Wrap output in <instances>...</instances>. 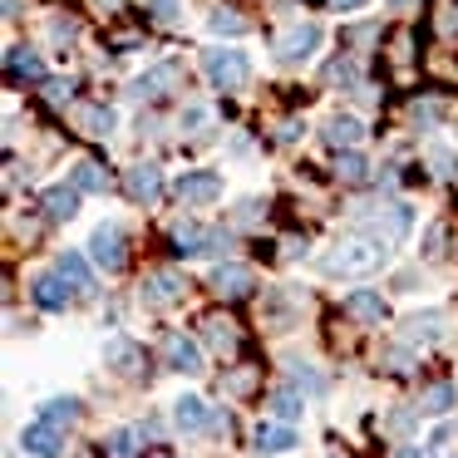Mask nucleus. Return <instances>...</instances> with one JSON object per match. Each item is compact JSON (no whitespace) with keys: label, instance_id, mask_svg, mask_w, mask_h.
I'll return each mask as SVG.
<instances>
[{"label":"nucleus","instance_id":"nucleus-23","mask_svg":"<svg viewBox=\"0 0 458 458\" xmlns=\"http://www.w3.org/2000/svg\"><path fill=\"white\" fill-rule=\"evenodd\" d=\"M40 419H50V424L70 428L74 419H80V399H70V394H60V399H45V404H40Z\"/></svg>","mask_w":458,"mask_h":458},{"label":"nucleus","instance_id":"nucleus-11","mask_svg":"<svg viewBox=\"0 0 458 458\" xmlns=\"http://www.w3.org/2000/svg\"><path fill=\"white\" fill-rule=\"evenodd\" d=\"M163 360H168V369H178V375H202V350L192 345L188 335L163 340Z\"/></svg>","mask_w":458,"mask_h":458},{"label":"nucleus","instance_id":"nucleus-16","mask_svg":"<svg viewBox=\"0 0 458 458\" xmlns=\"http://www.w3.org/2000/svg\"><path fill=\"white\" fill-rule=\"evenodd\" d=\"M182 296V276H173V271H153L148 281H143V301L148 306H168V301Z\"/></svg>","mask_w":458,"mask_h":458},{"label":"nucleus","instance_id":"nucleus-25","mask_svg":"<svg viewBox=\"0 0 458 458\" xmlns=\"http://www.w3.org/2000/svg\"><path fill=\"white\" fill-rule=\"evenodd\" d=\"M114 109H104V104H84L80 109V129L84 133H94V139H99V133H114Z\"/></svg>","mask_w":458,"mask_h":458},{"label":"nucleus","instance_id":"nucleus-26","mask_svg":"<svg viewBox=\"0 0 458 458\" xmlns=\"http://www.w3.org/2000/svg\"><path fill=\"white\" fill-rule=\"evenodd\" d=\"M301 409H306V399H301L291 385L271 389V414H276V419H286V424H291V419H301Z\"/></svg>","mask_w":458,"mask_h":458},{"label":"nucleus","instance_id":"nucleus-18","mask_svg":"<svg viewBox=\"0 0 458 458\" xmlns=\"http://www.w3.org/2000/svg\"><path fill=\"white\" fill-rule=\"evenodd\" d=\"M345 310L355 320H365V326H379V320H385V301L375 296V291H350L345 296Z\"/></svg>","mask_w":458,"mask_h":458},{"label":"nucleus","instance_id":"nucleus-14","mask_svg":"<svg viewBox=\"0 0 458 458\" xmlns=\"http://www.w3.org/2000/svg\"><path fill=\"white\" fill-rule=\"evenodd\" d=\"M173 424H178L182 434H202V428L212 424V409L202 404L198 394H182L178 404H173Z\"/></svg>","mask_w":458,"mask_h":458},{"label":"nucleus","instance_id":"nucleus-24","mask_svg":"<svg viewBox=\"0 0 458 458\" xmlns=\"http://www.w3.org/2000/svg\"><path fill=\"white\" fill-rule=\"evenodd\" d=\"M60 271L70 276L74 291H94V271H89V261H84L80 251H64V257H60Z\"/></svg>","mask_w":458,"mask_h":458},{"label":"nucleus","instance_id":"nucleus-31","mask_svg":"<svg viewBox=\"0 0 458 458\" xmlns=\"http://www.w3.org/2000/svg\"><path fill=\"white\" fill-rule=\"evenodd\" d=\"M438 119H444V104H438V99H419L414 104V123H419V129H434Z\"/></svg>","mask_w":458,"mask_h":458},{"label":"nucleus","instance_id":"nucleus-9","mask_svg":"<svg viewBox=\"0 0 458 458\" xmlns=\"http://www.w3.org/2000/svg\"><path fill=\"white\" fill-rule=\"evenodd\" d=\"M316 50H320V25H310V21L306 25H291V30L276 40V55H281V60H291V64L310 60Z\"/></svg>","mask_w":458,"mask_h":458},{"label":"nucleus","instance_id":"nucleus-21","mask_svg":"<svg viewBox=\"0 0 458 458\" xmlns=\"http://www.w3.org/2000/svg\"><path fill=\"white\" fill-rule=\"evenodd\" d=\"M438 330H444V316H438V310H424V316H409V320H404V335L419 340V345L438 340Z\"/></svg>","mask_w":458,"mask_h":458},{"label":"nucleus","instance_id":"nucleus-38","mask_svg":"<svg viewBox=\"0 0 458 458\" xmlns=\"http://www.w3.org/2000/svg\"><path fill=\"white\" fill-rule=\"evenodd\" d=\"M45 94H50L55 104H60V99H70V80H64V84H60V80H50V84H45Z\"/></svg>","mask_w":458,"mask_h":458},{"label":"nucleus","instance_id":"nucleus-28","mask_svg":"<svg viewBox=\"0 0 458 458\" xmlns=\"http://www.w3.org/2000/svg\"><path fill=\"white\" fill-rule=\"evenodd\" d=\"M139 434L143 428H114L109 434V458H133L139 454Z\"/></svg>","mask_w":458,"mask_h":458},{"label":"nucleus","instance_id":"nucleus-37","mask_svg":"<svg viewBox=\"0 0 458 458\" xmlns=\"http://www.w3.org/2000/svg\"><path fill=\"white\" fill-rule=\"evenodd\" d=\"M55 45H74V21H50Z\"/></svg>","mask_w":458,"mask_h":458},{"label":"nucleus","instance_id":"nucleus-30","mask_svg":"<svg viewBox=\"0 0 458 458\" xmlns=\"http://www.w3.org/2000/svg\"><path fill=\"white\" fill-rule=\"evenodd\" d=\"M335 168H340V178H350V182H360L365 178V158H360V153H335Z\"/></svg>","mask_w":458,"mask_h":458},{"label":"nucleus","instance_id":"nucleus-35","mask_svg":"<svg viewBox=\"0 0 458 458\" xmlns=\"http://www.w3.org/2000/svg\"><path fill=\"white\" fill-rule=\"evenodd\" d=\"M434 168H438V178H458V158L448 148H434Z\"/></svg>","mask_w":458,"mask_h":458},{"label":"nucleus","instance_id":"nucleus-5","mask_svg":"<svg viewBox=\"0 0 458 458\" xmlns=\"http://www.w3.org/2000/svg\"><path fill=\"white\" fill-rule=\"evenodd\" d=\"M21 448L30 458H60L64 454V428L50 424V419H35V424L21 428Z\"/></svg>","mask_w":458,"mask_h":458},{"label":"nucleus","instance_id":"nucleus-7","mask_svg":"<svg viewBox=\"0 0 458 458\" xmlns=\"http://www.w3.org/2000/svg\"><path fill=\"white\" fill-rule=\"evenodd\" d=\"M173 247L182 251V257H208V251H227V237H217V232H208L202 222H178L173 227Z\"/></svg>","mask_w":458,"mask_h":458},{"label":"nucleus","instance_id":"nucleus-4","mask_svg":"<svg viewBox=\"0 0 458 458\" xmlns=\"http://www.w3.org/2000/svg\"><path fill=\"white\" fill-rule=\"evenodd\" d=\"M173 192H178L188 208H208V202L222 198V178L212 168H192V173H182V178L173 182Z\"/></svg>","mask_w":458,"mask_h":458},{"label":"nucleus","instance_id":"nucleus-22","mask_svg":"<svg viewBox=\"0 0 458 458\" xmlns=\"http://www.w3.org/2000/svg\"><path fill=\"white\" fill-rule=\"evenodd\" d=\"M454 399H458L454 385H428L424 394H419V414H448V409H454Z\"/></svg>","mask_w":458,"mask_h":458},{"label":"nucleus","instance_id":"nucleus-29","mask_svg":"<svg viewBox=\"0 0 458 458\" xmlns=\"http://www.w3.org/2000/svg\"><path fill=\"white\" fill-rule=\"evenodd\" d=\"M70 182H74L80 192H104V173L94 168V163H74V168H70Z\"/></svg>","mask_w":458,"mask_h":458},{"label":"nucleus","instance_id":"nucleus-17","mask_svg":"<svg viewBox=\"0 0 458 458\" xmlns=\"http://www.w3.org/2000/svg\"><path fill=\"white\" fill-rule=\"evenodd\" d=\"M173 89V64H153L148 74L133 80V99H158V94Z\"/></svg>","mask_w":458,"mask_h":458},{"label":"nucleus","instance_id":"nucleus-15","mask_svg":"<svg viewBox=\"0 0 458 458\" xmlns=\"http://www.w3.org/2000/svg\"><path fill=\"white\" fill-rule=\"evenodd\" d=\"M80 198H84V192L74 188V182H55V188L45 192V212H50L55 222H70L74 212H80Z\"/></svg>","mask_w":458,"mask_h":458},{"label":"nucleus","instance_id":"nucleus-36","mask_svg":"<svg viewBox=\"0 0 458 458\" xmlns=\"http://www.w3.org/2000/svg\"><path fill=\"white\" fill-rule=\"evenodd\" d=\"M202 123H208V109H202V104H192V109L182 114V133H198Z\"/></svg>","mask_w":458,"mask_h":458},{"label":"nucleus","instance_id":"nucleus-40","mask_svg":"<svg viewBox=\"0 0 458 458\" xmlns=\"http://www.w3.org/2000/svg\"><path fill=\"white\" fill-rule=\"evenodd\" d=\"M389 458H428V454H424V448H419V444H399V448H394V454H389Z\"/></svg>","mask_w":458,"mask_h":458},{"label":"nucleus","instance_id":"nucleus-42","mask_svg":"<svg viewBox=\"0 0 458 458\" xmlns=\"http://www.w3.org/2000/svg\"><path fill=\"white\" fill-rule=\"evenodd\" d=\"M153 458H173V454H153Z\"/></svg>","mask_w":458,"mask_h":458},{"label":"nucleus","instance_id":"nucleus-39","mask_svg":"<svg viewBox=\"0 0 458 458\" xmlns=\"http://www.w3.org/2000/svg\"><path fill=\"white\" fill-rule=\"evenodd\" d=\"M330 5H335L340 15H355V11H365L369 0H330Z\"/></svg>","mask_w":458,"mask_h":458},{"label":"nucleus","instance_id":"nucleus-2","mask_svg":"<svg viewBox=\"0 0 458 458\" xmlns=\"http://www.w3.org/2000/svg\"><path fill=\"white\" fill-rule=\"evenodd\" d=\"M202 74H208L212 89H242L251 80V55L247 50H232V45H212L202 50Z\"/></svg>","mask_w":458,"mask_h":458},{"label":"nucleus","instance_id":"nucleus-1","mask_svg":"<svg viewBox=\"0 0 458 458\" xmlns=\"http://www.w3.org/2000/svg\"><path fill=\"white\" fill-rule=\"evenodd\" d=\"M385 257H389V247L375 237H340L326 251V271L330 276H375L385 267Z\"/></svg>","mask_w":458,"mask_h":458},{"label":"nucleus","instance_id":"nucleus-8","mask_svg":"<svg viewBox=\"0 0 458 458\" xmlns=\"http://www.w3.org/2000/svg\"><path fill=\"white\" fill-rule=\"evenodd\" d=\"M251 448H257V454H291V448H296V428L286 424V419H261L257 428H251Z\"/></svg>","mask_w":458,"mask_h":458},{"label":"nucleus","instance_id":"nucleus-3","mask_svg":"<svg viewBox=\"0 0 458 458\" xmlns=\"http://www.w3.org/2000/svg\"><path fill=\"white\" fill-rule=\"evenodd\" d=\"M89 261H94L99 271H123L129 247H123V232L114 227V222H99V227L89 232Z\"/></svg>","mask_w":458,"mask_h":458},{"label":"nucleus","instance_id":"nucleus-12","mask_svg":"<svg viewBox=\"0 0 458 458\" xmlns=\"http://www.w3.org/2000/svg\"><path fill=\"white\" fill-rule=\"evenodd\" d=\"M251 286H257L251 271L237 267V261H217V267H212V291H217V296H247Z\"/></svg>","mask_w":458,"mask_h":458},{"label":"nucleus","instance_id":"nucleus-33","mask_svg":"<svg viewBox=\"0 0 458 458\" xmlns=\"http://www.w3.org/2000/svg\"><path fill=\"white\" fill-rule=\"evenodd\" d=\"M242 30V21L232 11H212V35H237Z\"/></svg>","mask_w":458,"mask_h":458},{"label":"nucleus","instance_id":"nucleus-34","mask_svg":"<svg viewBox=\"0 0 458 458\" xmlns=\"http://www.w3.org/2000/svg\"><path fill=\"white\" fill-rule=\"evenodd\" d=\"M158 21H178V11H182V0H143Z\"/></svg>","mask_w":458,"mask_h":458},{"label":"nucleus","instance_id":"nucleus-6","mask_svg":"<svg viewBox=\"0 0 458 458\" xmlns=\"http://www.w3.org/2000/svg\"><path fill=\"white\" fill-rule=\"evenodd\" d=\"M30 296H35V306H40V310H64V306H70V296H74V286H70V276L55 267V271H40V276L30 281Z\"/></svg>","mask_w":458,"mask_h":458},{"label":"nucleus","instance_id":"nucleus-32","mask_svg":"<svg viewBox=\"0 0 458 458\" xmlns=\"http://www.w3.org/2000/svg\"><path fill=\"white\" fill-rule=\"evenodd\" d=\"M208 340H212V345H222V350H232V345H237V330H232L227 320H208Z\"/></svg>","mask_w":458,"mask_h":458},{"label":"nucleus","instance_id":"nucleus-27","mask_svg":"<svg viewBox=\"0 0 458 458\" xmlns=\"http://www.w3.org/2000/svg\"><path fill=\"white\" fill-rule=\"evenodd\" d=\"M11 74H21V80H45V64L35 50H11Z\"/></svg>","mask_w":458,"mask_h":458},{"label":"nucleus","instance_id":"nucleus-13","mask_svg":"<svg viewBox=\"0 0 458 458\" xmlns=\"http://www.w3.org/2000/svg\"><path fill=\"white\" fill-rule=\"evenodd\" d=\"M375 227H385L389 242H404L409 227H414V212H409L404 202H379V208H375Z\"/></svg>","mask_w":458,"mask_h":458},{"label":"nucleus","instance_id":"nucleus-19","mask_svg":"<svg viewBox=\"0 0 458 458\" xmlns=\"http://www.w3.org/2000/svg\"><path fill=\"white\" fill-rule=\"evenodd\" d=\"M104 360H109L114 369H119V375H133V369H139V345H133V340H123V335H114L109 345H104Z\"/></svg>","mask_w":458,"mask_h":458},{"label":"nucleus","instance_id":"nucleus-20","mask_svg":"<svg viewBox=\"0 0 458 458\" xmlns=\"http://www.w3.org/2000/svg\"><path fill=\"white\" fill-rule=\"evenodd\" d=\"M326 133H330V143H340V148H355V143L365 139V123H360L355 114H335V119L326 123Z\"/></svg>","mask_w":458,"mask_h":458},{"label":"nucleus","instance_id":"nucleus-41","mask_svg":"<svg viewBox=\"0 0 458 458\" xmlns=\"http://www.w3.org/2000/svg\"><path fill=\"white\" fill-rule=\"evenodd\" d=\"M74 458H94V454H74Z\"/></svg>","mask_w":458,"mask_h":458},{"label":"nucleus","instance_id":"nucleus-10","mask_svg":"<svg viewBox=\"0 0 458 458\" xmlns=\"http://www.w3.org/2000/svg\"><path fill=\"white\" fill-rule=\"evenodd\" d=\"M123 188H129V198L133 202H158V192H163V168L158 163H133L129 168V178H123Z\"/></svg>","mask_w":458,"mask_h":458}]
</instances>
